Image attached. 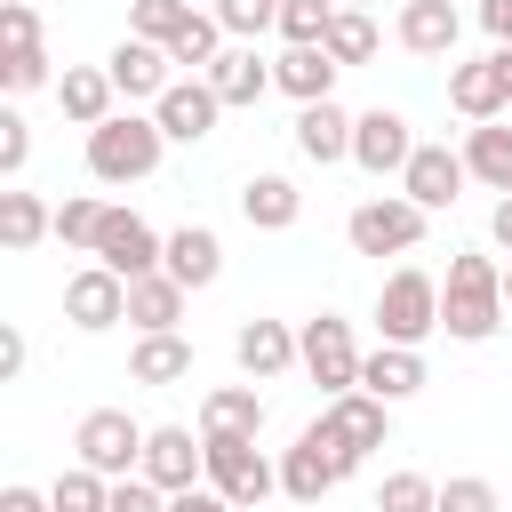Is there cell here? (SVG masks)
<instances>
[{"mask_svg":"<svg viewBox=\"0 0 512 512\" xmlns=\"http://www.w3.org/2000/svg\"><path fill=\"white\" fill-rule=\"evenodd\" d=\"M48 504H56V512H104V504H112V480H104L96 464H64V472L48 480Z\"/></svg>","mask_w":512,"mask_h":512,"instance_id":"obj_33","label":"cell"},{"mask_svg":"<svg viewBox=\"0 0 512 512\" xmlns=\"http://www.w3.org/2000/svg\"><path fill=\"white\" fill-rule=\"evenodd\" d=\"M168 512H240V504H232L224 488H208V480H200V488H176V496H168Z\"/></svg>","mask_w":512,"mask_h":512,"instance_id":"obj_45","label":"cell"},{"mask_svg":"<svg viewBox=\"0 0 512 512\" xmlns=\"http://www.w3.org/2000/svg\"><path fill=\"white\" fill-rule=\"evenodd\" d=\"M504 304H512V264H504Z\"/></svg>","mask_w":512,"mask_h":512,"instance_id":"obj_50","label":"cell"},{"mask_svg":"<svg viewBox=\"0 0 512 512\" xmlns=\"http://www.w3.org/2000/svg\"><path fill=\"white\" fill-rule=\"evenodd\" d=\"M488 240H496V248H512V192L496 200V216H488Z\"/></svg>","mask_w":512,"mask_h":512,"instance_id":"obj_49","label":"cell"},{"mask_svg":"<svg viewBox=\"0 0 512 512\" xmlns=\"http://www.w3.org/2000/svg\"><path fill=\"white\" fill-rule=\"evenodd\" d=\"M480 24H488L496 48H512V0H480Z\"/></svg>","mask_w":512,"mask_h":512,"instance_id":"obj_48","label":"cell"},{"mask_svg":"<svg viewBox=\"0 0 512 512\" xmlns=\"http://www.w3.org/2000/svg\"><path fill=\"white\" fill-rule=\"evenodd\" d=\"M464 184H472V168H464V152H448V144H416L408 152V168H400V192L416 200V208H456L464 200Z\"/></svg>","mask_w":512,"mask_h":512,"instance_id":"obj_16","label":"cell"},{"mask_svg":"<svg viewBox=\"0 0 512 512\" xmlns=\"http://www.w3.org/2000/svg\"><path fill=\"white\" fill-rule=\"evenodd\" d=\"M464 168H472V184H488L504 200L512 192V120H472L464 128Z\"/></svg>","mask_w":512,"mask_h":512,"instance_id":"obj_28","label":"cell"},{"mask_svg":"<svg viewBox=\"0 0 512 512\" xmlns=\"http://www.w3.org/2000/svg\"><path fill=\"white\" fill-rule=\"evenodd\" d=\"M456 32H464V16H456L448 0H400L392 40H400L408 56H456Z\"/></svg>","mask_w":512,"mask_h":512,"instance_id":"obj_24","label":"cell"},{"mask_svg":"<svg viewBox=\"0 0 512 512\" xmlns=\"http://www.w3.org/2000/svg\"><path fill=\"white\" fill-rule=\"evenodd\" d=\"M104 512H168V488L144 480V472H128V480H112V504Z\"/></svg>","mask_w":512,"mask_h":512,"instance_id":"obj_43","label":"cell"},{"mask_svg":"<svg viewBox=\"0 0 512 512\" xmlns=\"http://www.w3.org/2000/svg\"><path fill=\"white\" fill-rule=\"evenodd\" d=\"M504 264L496 256H480V248H464V256H448V280H440V328L456 336V344H488L496 328H504Z\"/></svg>","mask_w":512,"mask_h":512,"instance_id":"obj_1","label":"cell"},{"mask_svg":"<svg viewBox=\"0 0 512 512\" xmlns=\"http://www.w3.org/2000/svg\"><path fill=\"white\" fill-rule=\"evenodd\" d=\"M0 512H56V504H48V488H24V480H8V488H0Z\"/></svg>","mask_w":512,"mask_h":512,"instance_id":"obj_46","label":"cell"},{"mask_svg":"<svg viewBox=\"0 0 512 512\" xmlns=\"http://www.w3.org/2000/svg\"><path fill=\"white\" fill-rule=\"evenodd\" d=\"M296 152L312 160V168H336V160H352V112L336 104V96H320V104H296Z\"/></svg>","mask_w":512,"mask_h":512,"instance_id":"obj_19","label":"cell"},{"mask_svg":"<svg viewBox=\"0 0 512 512\" xmlns=\"http://www.w3.org/2000/svg\"><path fill=\"white\" fill-rule=\"evenodd\" d=\"M144 480H160L168 496H176V488H200V480H208V440H192V424H152V440H144Z\"/></svg>","mask_w":512,"mask_h":512,"instance_id":"obj_18","label":"cell"},{"mask_svg":"<svg viewBox=\"0 0 512 512\" xmlns=\"http://www.w3.org/2000/svg\"><path fill=\"white\" fill-rule=\"evenodd\" d=\"M208 440V488H224L240 512H256L272 488H280V464L256 448V440H232V432H200Z\"/></svg>","mask_w":512,"mask_h":512,"instance_id":"obj_7","label":"cell"},{"mask_svg":"<svg viewBox=\"0 0 512 512\" xmlns=\"http://www.w3.org/2000/svg\"><path fill=\"white\" fill-rule=\"evenodd\" d=\"M104 72H112V88L128 96V104H160L168 96V80H176V56L160 48V40H112V56H104Z\"/></svg>","mask_w":512,"mask_h":512,"instance_id":"obj_14","label":"cell"},{"mask_svg":"<svg viewBox=\"0 0 512 512\" xmlns=\"http://www.w3.org/2000/svg\"><path fill=\"white\" fill-rule=\"evenodd\" d=\"M160 152H168V128L152 112H112L88 128V176L96 184H144L160 168Z\"/></svg>","mask_w":512,"mask_h":512,"instance_id":"obj_2","label":"cell"},{"mask_svg":"<svg viewBox=\"0 0 512 512\" xmlns=\"http://www.w3.org/2000/svg\"><path fill=\"white\" fill-rule=\"evenodd\" d=\"M336 72H344V64H336L320 40H312V48H280V56H272V88H280V96H296V104L336 96Z\"/></svg>","mask_w":512,"mask_h":512,"instance_id":"obj_25","label":"cell"},{"mask_svg":"<svg viewBox=\"0 0 512 512\" xmlns=\"http://www.w3.org/2000/svg\"><path fill=\"white\" fill-rule=\"evenodd\" d=\"M184 376H192V336H184V328H152V336H136V352H128V384L168 392V384H184Z\"/></svg>","mask_w":512,"mask_h":512,"instance_id":"obj_23","label":"cell"},{"mask_svg":"<svg viewBox=\"0 0 512 512\" xmlns=\"http://www.w3.org/2000/svg\"><path fill=\"white\" fill-rule=\"evenodd\" d=\"M160 272H168V280H184V288H216V272H224V240H216L208 224H176V232H168V256H160Z\"/></svg>","mask_w":512,"mask_h":512,"instance_id":"obj_26","label":"cell"},{"mask_svg":"<svg viewBox=\"0 0 512 512\" xmlns=\"http://www.w3.org/2000/svg\"><path fill=\"white\" fill-rule=\"evenodd\" d=\"M112 96H120V88H112V72H104V64H64V72H56V104H64V120H72V128L112 120Z\"/></svg>","mask_w":512,"mask_h":512,"instance_id":"obj_27","label":"cell"},{"mask_svg":"<svg viewBox=\"0 0 512 512\" xmlns=\"http://www.w3.org/2000/svg\"><path fill=\"white\" fill-rule=\"evenodd\" d=\"M328 24H336V0H280V40H288V48L328 40Z\"/></svg>","mask_w":512,"mask_h":512,"instance_id":"obj_36","label":"cell"},{"mask_svg":"<svg viewBox=\"0 0 512 512\" xmlns=\"http://www.w3.org/2000/svg\"><path fill=\"white\" fill-rule=\"evenodd\" d=\"M0 48H40V16H32L24 0L0 8Z\"/></svg>","mask_w":512,"mask_h":512,"instance_id":"obj_44","label":"cell"},{"mask_svg":"<svg viewBox=\"0 0 512 512\" xmlns=\"http://www.w3.org/2000/svg\"><path fill=\"white\" fill-rule=\"evenodd\" d=\"M0 88H8V96L56 88V72H48V48H0Z\"/></svg>","mask_w":512,"mask_h":512,"instance_id":"obj_37","label":"cell"},{"mask_svg":"<svg viewBox=\"0 0 512 512\" xmlns=\"http://www.w3.org/2000/svg\"><path fill=\"white\" fill-rule=\"evenodd\" d=\"M152 120L168 128V144H208L216 120H224V96L208 88V72H192V80H168V96L152 104Z\"/></svg>","mask_w":512,"mask_h":512,"instance_id":"obj_15","label":"cell"},{"mask_svg":"<svg viewBox=\"0 0 512 512\" xmlns=\"http://www.w3.org/2000/svg\"><path fill=\"white\" fill-rule=\"evenodd\" d=\"M216 24L232 40H264V32H280V0H216Z\"/></svg>","mask_w":512,"mask_h":512,"instance_id":"obj_40","label":"cell"},{"mask_svg":"<svg viewBox=\"0 0 512 512\" xmlns=\"http://www.w3.org/2000/svg\"><path fill=\"white\" fill-rule=\"evenodd\" d=\"M208 88L224 96V112H232V104H264V96H272V56H256V40H232V48L208 64Z\"/></svg>","mask_w":512,"mask_h":512,"instance_id":"obj_21","label":"cell"},{"mask_svg":"<svg viewBox=\"0 0 512 512\" xmlns=\"http://www.w3.org/2000/svg\"><path fill=\"white\" fill-rule=\"evenodd\" d=\"M448 104H456L464 120H504V112H512V48H488V56L456 64V72H448Z\"/></svg>","mask_w":512,"mask_h":512,"instance_id":"obj_12","label":"cell"},{"mask_svg":"<svg viewBox=\"0 0 512 512\" xmlns=\"http://www.w3.org/2000/svg\"><path fill=\"white\" fill-rule=\"evenodd\" d=\"M352 472H344V456H336V440L320 432V424H304L296 432V448H280V496L288 504H320L328 488H344Z\"/></svg>","mask_w":512,"mask_h":512,"instance_id":"obj_9","label":"cell"},{"mask_svg":"<svg viewBox=\"0 0 512 512\" xmlns=\"http://www.w3.org/2000/svg\"><path fill=\"white\" fill-rule=\"evenodd\" d=\"M144 440H152V424H136L128 408H88L72 432V456L96 464L104 480H128V472H144Z\"/></svg>","mask_w":512,"mask_h":512,"instance_id":"obj_6","label":"cell"},{"mask_svg":"<svg viewBox=\"0 0 512 512\" xmlns=\"http://www.w3.org/2000/svg\"><path fill=\"white\" fill-rule=\"evenodd\" d=\"M104 208H112V200H96V192H72V200L56 208V240H64V248H96V232H104Z\"/></svg>","mask_w":512,"mask_h":512,"instance_id":"obj_35","label":"cell"},{"mask_svg":"<svg viewBox=\"0 0 512 512\" xmlns=\"http://www.w3.org/2000/svg\"><path fill=\"white\" fill-rule=\"evenodd\" d=\"M376 328H384V344H416V352H424V336H440V280H432L424 264L384 272V288H376Z\"/></svg>","mask_w":512,"mask_h":512,"instance_id":"obj_3","label":"cell"},{"mask_svg":"<svg viewBox=\"0 0 512 512\" xmlns=\"http://www.w3.org/2000/svg\"><path fill=\"white\" fill-rule=\"evenodd\" d=\"M224 48H232V32L216 24V8H192V16H184V32L168 40V56H176V72H208V64H216Z\"/></svg>","mask_w":512,"mask_h":512,"instance_id":"obj_32","label":"cell"},{"mask_svg":"<svg viewBox=\"0 0 512 512\" xmlns=\"http://www.w3.org/2000/svg\"><path fill=\"white\" fill-rule=\"evenodd\" d=\"M320 48H328L344 72H352V64H368V56H376V16H368V8H336V24H328V40H320Z\"/></svg>","mask_w":512,"mask_h":512,"instance_id":"obj_34","label":"cell"},{"mask_svg":"<svg viewBox=\"0 0 512 512\" xmlns=\"http://www.w3.org/2000/svg\"><path fill=\"white\" fill-rule=\"evenodd\" d=\"M48 232H56V208H48L40 192H0V248H8V256L40 248Z\"/></svg>","mask_w":512,"mask_h":512,"instance_id":"obj_31","label":"cell"},{"mask_svg":"<svg viewBox=\"0 0 512 512\" xmlns=\"http://www.w3.org/2000/svg\"><path fill=\"white\" fill-rule=\"evenodd\" d=\"M312 424H320V432L336 440L344 472H360V464H368V456H376V448L392 440V400H376V392H360V384H352V392H336V400H328V408H320Z\"/></svg>","mask_w":512,"mask_h":512,"instance_id":"obj_5","label":"cell"},{"mask_svg":"<svg viewBox=\"0 0 512 512\" xmlns=\"http://www.w3.org/2000/svg\"><path fill=\"white\" fill-rule=\"evenodd\" d=\"M240 216H248V232H288V224L304 216V192H296V176H280V168H256V176L240 184Z\"/></svg>","mask_w":512,"mask_h":512,"instance_id":"obj_22","label":"cell"},{"mask_svg":"<svg viewBox=\"0 0 512 512\" xmlns=\"http://www.w3.org/2000/svg\"><path fill=\"white\" fill-rule=\"evenodd\" d=\"M424 384H432V368H424L416 344H376V352L360 360V392H376V400H392V408L416 400Z\"/></svg>","mask_w":512,"mask_h":512,"instance_id":"obj_20","label":"cell"},{"mask_svg":"<svg viewBox=\"0 0 512 512\" xmlns=\"http://www.w3.org/2000/svg\"><path fill=\"white\" fill-rule=\"evenodd\" d=\"M408 152H416L408 112H392V104L352 112V168H368V176H400V168H408Z\"/></svg>","mask_w":512,"mask_h":512,"instance_id":"obj_13","label":"cell"},{"mask_svg":"<svg viewBox=\"0 0 512 512\" xmlns=\"http://www.w3.org/2000/svg\"><path fill=\"white\" fill-rule=\"evenodd\" d=\"M504 120H512V112H504Z\"/></svg>","mask_w":512,"mask_h":512,"instance_id":"obj_52","label":"cell"},{"mask_svg":"<svg viewBox=\"0 0 512 512\" xmlns=\"http://www.w3.org/2000/svg\"><path fill=\"white\" fill-rule=\"evenodd\" d=\"M376 512H440V488H432L424 472H384Z\"/></svg>","mask_w":512,"mask_h":512,"instance_id":"obj_39","label":"cell"},{"mask_svg":"<svg viewBox=\"0 0 512 512\" xmlns=\"http://www.w3.org/2000/svg\"><path fill=\"white\" fill-rule=\"evenodd\" d=\"M336 8H368V0H336Z\"/></svg>","mask_w":512,"mask_h":512,"instance_id":"obj_51","label":"cell"},{"mask_svg":"<svg viewBox=\"0 0 512 512\" xmlns=\"http://www.w3.org/2000/svg\"><path fill=\"white\" fill-rule=\"evenodd\" d=\"M200 432L256 440V432H264V392H256V384H216V392L200 400Z\"/></svg>","mask_w":512,"mask_h":512,"instance_id":"obj_29","label":"cell"},{"mask_svg":"<svg viewBox=\"0 0 512 512\" xmlns=\"http://www.w3.org/2000/svg\"><path fill=\"white\" fill-rule=\"evenodd\" d=\"M64 320H72L80 336L120 328V320H128V280H120L112 264H80V272L64 280Z\"/></svg>","mask_w":512,"mask_h":512,"instance_id":"obj_11","label":"cell"},{"mask_svg":"<svg viewBox=\"0 0 512 512\" xmlns=\"http://www.w3.org/2000/svg\"><path fill=\"white\" fill-rule=\"evenodd\" d=\"M24 360H32V352H24V328H0V376H8V384L24 376Z\"/></svg>","mask_w":512,"mask_h":512,"instance_id":"obj_47","label":"cell"},{"mask_svg":"<svg viewBox=\"0 0 512 512\" xmlns=\"http://www.w3.org/2000/svg\"><path fill=\"white\" fill-rule=\"evenodd\" d=\"M424 224H432V208H416L408 192H376L344 216V240H352V256H408L424 240Z\"/></svg>","mask_w":512,"mask_h":512,"instance_id":"obj_4","label":"cell"},{"mask_svg":"<svg viewBox=\"0 0 512 512\" xmlns=\"http://www.w3.org/2000/svg\"><path fill=\"white\" fill-rule=\"evenodd\" d=\"M440 512H504V496H496L480 472H456V480L440 488Z\"/></svg>","mask_w":512,"mask_h":512,"instance_id":"obj_42","label":"cell"},{"mask_svg":"<svg viewBox=\"0 0 512 512\" xmlns=\"http://www.w3.org/2000/svg\"><path fill=\"white\" fill-rule=\"evenodd\" d=\"M184 16H192V0H136V8H128V32H136V40H160V48H168V40L184 32Z\"/></svg>","mask_w":512,"mask_h":512,"instance_id":"obj_38","label":"cell"},{"mask_svg":"<svg viewBox=\"0 0 512 512\" xmlns=\"http://www.w3.org/2000/svg\"><path fill=\"white\" fill-rule=\"evenodd\" d=\"M96 264H112L120 280H144V272H160V256H168V232H152L136 208H104V232H96V248H88Z\"/></svg>","mask_w":512,"mask_h":512,"instance_id":"obj_10","label":"cell"},{"mask_svg":"<svg viewBox=\"0 0 512 512\" xmlns=\"http://www.w3.org/2000/svg\"><path fill=\"white\" fill-rule=\"evenodd\" d=\"M24 160H32V120L8 104V112H0V176L16 184V176H24Z\"/></svg>","mask_w":512,"mask_h":512,"instance_id":"obj_41","label":"cell"},{"mask_svg":"<svg viewBox=\"0 0 512 512\" xmlns=\"http://www.w3.org/2000/svg\"><path fill=\"white\" fill-rule=\"evenodd\" d=\"M296 352H304V376L336 400V392H352L360 384V344H352V320H336V312H320V320H304L296 328Z\"/></svg>","mask_w":512,"mask_h":512,"instance_id":"obj_8","label":"cell"},{"mask_svg":"<svg viewBox=\"0 0 512 512\" xmlns=\"http://www.w3.org/2000/svg\"><path fill=\"white\" fill-rule=\"evenodd\" d=\"M232 360H240V376H248V384H272V376L304 368V352H296V328H288V320H240V328H232Z\"/></svg>","mask_w":512,"mask_h":512,"instance_id":"obj_17","label":"cell"},{"mask_svg":"<svg viewBox=\"0 0 512 512\" xmlns=\"http://www.w3.org/2000/svg\"><path fill=\"white\" fill-rule=\"evenodd\" d=\"M184 280H168V272H144V280H128V320H136V336H152V328H176L184 320Z\"/></svg>","mask_w":512,"mask_h":512,"instance_id":"obj_30","label":"cell"}]
</instances>
